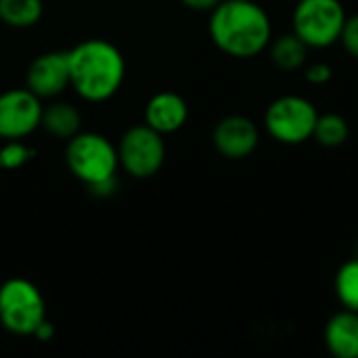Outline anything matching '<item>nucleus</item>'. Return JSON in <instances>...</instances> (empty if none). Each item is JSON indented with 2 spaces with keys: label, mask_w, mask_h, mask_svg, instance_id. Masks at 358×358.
Instances as JSON below:
<instances>
[{
  "label": "nucleus",
  "mask_w": 358,
  "mask_h": 358,
  "mask_svg": "<svg viewBox=\"0 0 358 358\" xmlns=\"http://www.w3.org/2000/svg\"><path fill=\"white\" fill-rule=\"evenodd\" d=\"M208 31L216 48L235 59L258 57L273 40L271 17L254 0H220L210 10Z\"/></svg>",
  "instance_id": "nucleus-1"
},
{
  "label": "nucleus",
  "mask_w": 358,
  "mask_h": 358,
  "mask_svg": "<svg viewBox=\"0 0 358 358\" xmlns=\"http://www.w3.org/2000/svg\"><path fill=\"white\" fill-rule=\"evenodd\" d=\"M69 52V86L88 103H103L117 94L126 78V61L120 48L107 40L90 38Z\"/></svg>",
  "instance_id": "nucleus-2"
},
{
  "label": "nucleus",
  "mask_w": 358,
  "mask_h": 358,
  "mask_svg": "<svg viewBox=\"0 0 358 358\" xmlns=\"http://www.w3.org/2000/svg\"><path fill=\"white\" fill-rule=\"evenodd\" d=\"M65 162L71 174L86 187L115 178L117 174V147L99 132H78L67 141Z\"/></svg>",
  "instance_id": "nucleus-3"
},
{
  "label": "nucleus",
  "mask_w": 358,
  "mask_h": 358,
  "mask_svg": "<svg viewBox=\"0 0 358 358\" xmlns=\"http://www.w3.org/2000/svg\"><path fill=\"white\" fill-rule=\"evenodd\" d=\"M46 321V304L40 289L23 279L13 277L0 285V323L15 336H34Z\"/></svg>",
  "instance_id": "nucleus-4"
},
{
  "label": "nucleus",
  "mask_w": 358,
  "mask_h": 358,
  "mask_svg": "<svg viewBox=\"0 0 358 358\" xmlns=\"http://www.w3.org/2000/svg\"><path fill=\"white\" fill-rule=\"evenodd\" d=\"M346 17L340 0H298L292 15V31L308 48H329L340 40Z\"/></svg>",
  "instance_id": "nucleus-5"
},
{
  "label": "nucleus",
  "mask_w": 358,
  "mask_h": 358,
  "mask_svg": "<svg viewBox=\"0 0 358 358\" xmlns=\"http://www.w3.org/2000/svg\"><path fill=\"white\" fill-rule=\"evenodd\" d=\"M319 111L313 101L300 94L275 99L264 113V128L281 145H302L313 138Z\"/></svg>",
  "instance_id": "nucleus-6"
},
{
  "label": "nucleus",
  "mask_w": 358,
  "mask_h": 358,
  "mask_svg": "<svg viewBox=\"0 0 358 358\" xmlns=\"http://www.w3.org/2000/svg\"><path fill=\"white\" fill-rule=\"evenodd\" d=\"M117 159L120 166L134 178L155 176L166 162L164 134L147 124L128 128L117 145Z\"/></svg>",
  "instance_id": "nucleus-7"
},
{
  "label": "nucleus",
  "mask_w": 358,
  "mask_h": 358,
  "mask_svg": "<svg viewBox=\"0 0 358 358\" xmlns=\"http://www.w3.org/2000/svg\"><path fill=\"white\" fill-rule=\"evenodd\" d=\"M42 99L29 88H13L0 94V138L23 141L40 128Z\"/></svg>",
  "instance_id": "nucleus-8"
},
{
  "label": "nucleus",
  "mask_w": 358,
  "mask_h": 358,
  "mask_svg": "<svg viewBox=\"0 0 358 358\" xmlns=\"http://www.w3.org/2000/svg\"><path fill=\"white\" fill-rule=\"evenodd\" d=\"M212 143L222 157L235 162L245 159L258 149L260 130L256 122L245 115H227L216 124L212 132Z\"/></svg>",
  "instance_id": "nucleus-9"
},
{
  "label": "nucleus",
  "mask_w": 358,
  "mask_h": 358,
  "mask_svg": "<svg viewBox=\"0 0 358 358\" xmlns=\"http://www.w3.org/2000/svg\"><path fill=\"white\" fill-rule=\"evenodd\" d=\"M69 86V52L52 50L36 57L25 76V88L40 99H55Z\"/></svg>",
  "instance_id": "nucleus-10"
},
{
  "label": "nucleus",
  "mask_w": 358,
  "mask_h": 358,
  "mask_svg": "<svg viewBox=\"0 0 358 358\" xmlns=\"http://www.w3.org/2000/svg\"><path fill=\"white\" fill-rule=\"evenodd\" d=\"M189 120L187 101L172 90H162L153 94L145 105V124L159 134L178 132Z\"/></svg>",
  "instance_id": "nucleus-11"
},
{
  "label": "nucleus",
  "mask_w": 358,
  "mask_h": 358,
  "mask_svg": "<svg viewBox=\"0 0 358 358\" xmlns=\"http://www.w3.org/2000/svg\"><path fill=\"white\" fill-rule=\"evenodd\" d=\"M325 346L336 358H358V313L344 308L327 321Z\"/></svg>",
  "instance_id": "nucleus-12"
},
{
  "label": "nucleus",
  "mask_w": 358,
  "mask_h": 358,
  "mask_svg": "<svg viewBox=\"0 0 358 358\" xmlns=\"http://www.w3.org/2000/svg\"><path fill=\"white\" fill-rule=\"evenodd\" d=\"M308 50L310 48L294 31L281 34L273 38L268 44V55H271L273 65L287 73L304 69V65L308 63Z\"/></svg>",
  "instance_id": "nucleus-13"
},
{
  "label": "nucleus",
  "mask_w": 358,
  "mask_h": 358,
  "mask_svg": "<svg viewBox=\"0 0 358 358\" xmlns=\"http://www.w3.org/2000/svg\"><path fill=\"white\" fill-rule=\"evenodd\" d=\"M82 115L71 103H52L48 107H42V120L40 128H44L55 138L69 141L80 132Z\"/></svg>",
  "instance_id": "nucleus-14"
},
{
  "label": "nucleus",
  "mask_w": 358,
  "mask_h": 358,
  "mask_svg": "<svg viewBox=\"0 0 358 358\" xmlns=\"http://www.w3.org/2000/svg\"><path fill=\"white\" fill-rule=\"evenodd\" d=\"M44 13L42 0H0V21L15 29L31 27Z\"/></svg>",
  "instance_id": "nucleus-15"
},
{
  "label": "nucleus",
  "mask_w": 358,
  "mask_h": 358,
  "mask_svg": "<svg viewBox=\"0 0 358 358\" xmlns=\"http://www.w3.org/2000/svg\"><path fill=\"white\" fill-rule=\"evenodd\" d=\"M313 138L327 149H338L350 138V124L340 113H319Z\"/></svg>",
  "instance_id": "nucleus-16"
},
{
  "label": "nucleus",
  "mask_w": 358,
  "mask_h": 358,
  "mask_svg": "<svg viewBox=\"0 0 358 358\" xmlns=\"http://www.w3.org/2000/svg\"><path fill=\"white\" fill-rule=\"evenodd\" d=\"M336 296L344 308L358 313V258L340 266L336 275Z\"/></svg>",
  "instance_id": "nucleus-17"
},
{
  "label": "nucleus",
  "mask_w": 358,
  "mask_h": 358,
  "mask_svg": "<svg viewBox=\"0 0 358 358\" xmlns=\"http://www.w3.org/2000/svg\"><path fill=\"white\" fill-rule=\"evenodd\" d=\"M34 157V151L23 141H6L0 147V168L17 170Z\"/></svg>",
  "instance_id": "nucleus-18"
},
{
  "label": "nucleus",
  "mask_w": 358,
  "mask_h": 358,
  "mask_svg": "<svg viewBox=\"0 0 358 358\" xmlns=\"http://www.w3.org/2000/svg\"><path fill=\"white\" fill-rule=\"evenodd\" d=\"M338 42L342 44V48H344L352 59H357L358 61V13L357 15L346 17Z\"/></svg>",
  "instance_id": "nucleus-19"
},
{
  "label": "nucleus",
  "mask_w": 358,
  "mask_h": 358,
  "mask_svg": "<svg viewBox=\"0 0 358 358\" xmlns=\"http://www.w3.org/2000/svg\"><path fill=\"white\" fill-rule=\"evenodd\" d=\"M334 78V69L325 61H315L304 65V80L313 86H323Z\"/></svg>",
  "instance_id": "nucleus-20"
},
{
  "label": "nucleus",
  "mask_w": 358,
  "mask_h": 358,
  "mask_svg": "<svg viewBox=\"0 0 358 358\" xmlns=\"http://www.w3.org/2000/svg\"><path fill=\"white\" fill-rule=\"evenodd\" d=\"M88 191H90L92 195H96V197H109V195H113V191H115V178L96 182V185L88 187Z\"/></svg>",
  "instance_id": "nucleus-21"
},
{
  "label": "nucleus",
  "mask_w": 358,
  "mask_h": 358,
  "mask_svg": "<svg viewBox=\"0 0 358 358\" xmlns=\"http://www.w3.org/2000/svg\"><path fill=\"white\" fill-rule=\"evenodd\" d=\"M187 8H191V10H212L220 0H180Z\"/></svg>",
  "instance_id": "nucleus-22"
},
{
  "label": "nucleus",
  "mask_w": 358,
  "mask_h": 358,
  "mask_svg": "<svg viewBox=\"0 0 358 358\" xmlns=\"http://www.w3.org/2000/svg\"><path fill=\"white\" fill-rule=\"evenodd\" d=\"M52 336H55V327H52V323H50L48 319H46V321L36 329V334H34V338L40 340V342H48Z\"/></svg>",
  "instance_id": "nucleus-23"
}]
</instances>
